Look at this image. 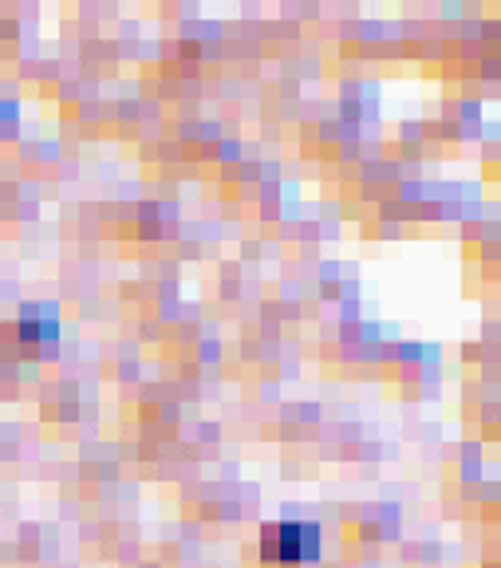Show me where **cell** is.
I'll use <instances>...</instances> for the list:
<instances>
[{
    "mask_svg": "<svg viewBox=\"0 0 501 568\" xmlns=\"http://www.w3.org/2000/svg\"><path fill=\"white\" fill-rule=\"evenodd\" d=\"M0 130H4V111H0Z\"/></svg>",
    "mask_w": 501,
    "mask_h": 568,
    "instance_id": "7a4b0ae2",
    "label": "cell"
},
{
    "mask_svg": "<svg viewBox=\"0 0 501 568\" xmlns=\"http://www.w3.org/2000/svg\"><path fill=\"white\" fill-rule=\"evenodd\" d=\"M261 557L269 565H308V560L320 557V530L305 525V521H285V525H273L261 537Z\"/></svg>",
    "mask_w": 501,
    "mask_h": 568,
    "instance_id": "6da1fadb",
    "label": "cell"
}]
</instances>
